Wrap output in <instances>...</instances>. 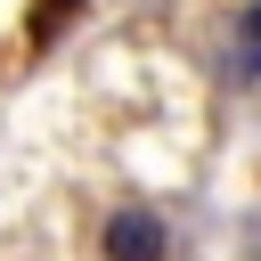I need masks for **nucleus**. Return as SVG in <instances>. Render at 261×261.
<instances>
[{
  "mask_svg": "<svg viewBox=\"0 0 261 261\" xmlns=\"http://www.w3.org/2000/svg\"><path fill=\"white\" fill-rule=\"evenodd\" d=\"M220 82L237 98H261V0H245L220 33Z\"/></svg>",
  "mask_w": 261,
  "mask_h": 261,
  "instance_id": "obj_2",
  "label": "nucleus"
},
{
  "mask_svg": "<svg viewBox=\"0 0 261 261\" xmlns=\"http://www.w3.org/2000/svg\"><path fill=\"white\" fill-rule=\"evenodd\" d=\"M171 253H179V228L147 196H114L98 212V261H171Z\"/></svg>",
  "mask_w": 261,
  "mask_h": 261,
  "instance_id": "obj_1",
  "label": "nucleus"
}]
</instances>
